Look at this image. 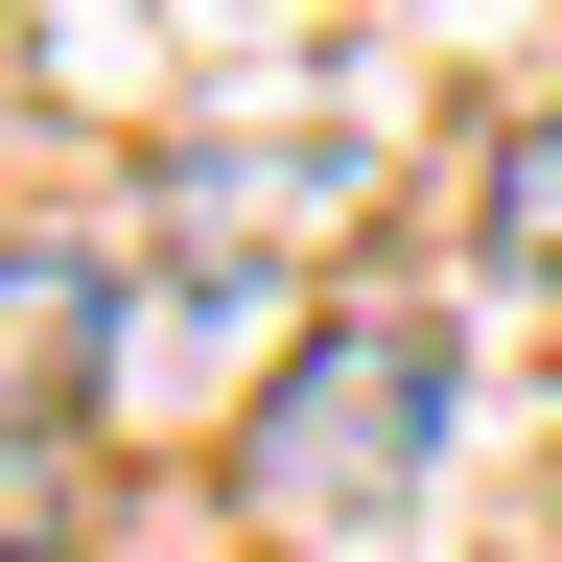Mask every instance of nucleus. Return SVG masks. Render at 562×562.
<instances>
[{"label": "nucleus", "instance_id": "nucleus-1", "mask_svg": "<svg viewBox=\"0 0 562 562\" xmlns=\"http://www.w3.org/2000/svg\"><path fill=\"white\" fill-rule=\"evenodd\" d=\"M422 446H446V328H422V305H328V328L258 375L235 492H258L281 539H351V516H398V492H422Z\"/></svg>", "mask_w": 562, "mask_h": 562}, {"label": "nucleus", "instance_id": "nucleus-2", "mask_svg": "<svg viewBox=\"0 0 562 562\" xmlns=\"http://www.w3.org/2000/svg\"><path fill=\"white\" fill-rule=\"evenodd\" d=\"M94 351H117V258L0 235V422H70V398H94Z\"/></svg>", "mask_w": 562, "mask_h": 562}, {"label": "nucleus", "instance_id": "nucleus-3", "mask_svg": "<svg viewBox=\"0 0 562 562\" xmlns=\"http://www.w3.org/2000/svg\"><path fill=\"white\" fill-rule=\"evenodd\" d=\"M492 258L562 281V94H516V140H492Z\"/></svg>", "mask_w": 562, "mask_h": 562}, {"label": "nucleus", "instance_id": "nucleus-4", "mask_svg": "<svg viewBox=\"0 0 562 562\" xmlns=\"http://www.w3.org/2000/svg\"><path fill=\"white\" fill-rule=\"evenodd\" d=\"M70 516H94V469H70V422H0V562H47Z\"/></svg>", "mask_w": 562, "mask_h": 562}]
</instances>
